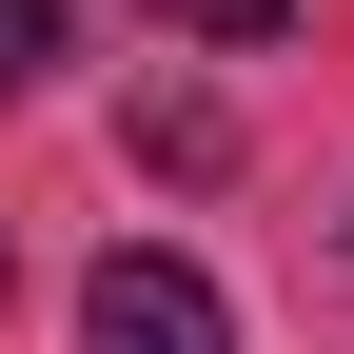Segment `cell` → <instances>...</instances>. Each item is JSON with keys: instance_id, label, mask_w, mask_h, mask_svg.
Returning <instances> with one entry per match:
<instances>
[{"instance_id": "6da1fadb", "label": "cell", "mask_w": 354, "mask_h": 354, "mask_svg": "<svg viewBox=\"0 0 354 354\" xmlns=\"http://www.w3.org/2000/svg\"><path fill=\"white\" fill-rule=\"evenodd\" d=\"M79 354H236V295L197 276V256H99V276H79Z\"/></svg>"}, {"instance_id": "7a4b0ae2", "label": "cell", "mask_w": 354, "mask_h": 354, "mask_svg": "<svg viewBox=\"0 0 354 354\" xmlns=\"http://www.w3.org/2000/svg\"><path fill=\"white\" fill-rule=\"evenodd\" d=\"M118 138H138L158 177H236V118H216V99H138V118H118Z\"/></svg>"}, {"instance_id": "3957f363", "label": "cell", "mask_w": 354, "mask_h": 354, "mask_svg": "<svg viewBox=\"0 0 354 354\" xmlns=\"http://www.w3.org/2000/svg\"><path fill=\"white\" fill-rule=\"evenodd\" d=\"M39 59H59V0H0V99H20Z\"/></svg>"}, {"instance_id": "277c9868", "label": "cell", "mask_w": 354, "mask_h": 354, "mask_svg": "<svg viewBox=\"0 0 354 354\" xmlns=\"http://www.w3.org/2000/svg\"><path fill=\"white\" fill-rule=\"evenodd\" d=\"M158 20H177V39H276L295 0H158Z\"/></svg>"}, {"instance_id": "5b68a950", "label": "cell", "mask_w": 354, "mask_h": 354, "mask_svg": "<svg viewBox=\"0 0 354 354\" xmlns=\"http://www.w3.org/2000/svg\"><path fill=\"white\" fill-rule=\"evenodd\" d=\"M0 276H20V236H0Z\"/></svg>"}]
</instances>
